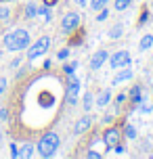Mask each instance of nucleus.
Listing matches in <instances>:
<instances>
[{
  "label": "nucleus",
  "mask_w": 153,
  "mask_h": 159,
  "mask_svg": "<svg viewBox=\"0 0 153 159\" xmlns=\"http://www.w3.org/2000/svg\"><path fill=\"white\" fill-rule=\"evenodd\" d=\"M44 2H46V4H49V7H50V4H55L57 0H44Z\"/></svg>",
  "instance_id": "obj_29"
},
{
  "label": "nucleus",
  "mask_w": 153,
  "mask_h": 159,
  "mask_svg": "<svg viewBox=\"0 0 153 159\" xmlns=\"http://www.w3.org/2000/svg\"><path fill=\"white\" fill-rule=\"evenodd\" d=\"M105 61H107V50H97L90 57V69H99Z\"/></svg>",
  "instance_id": "obj_8"
},
{
  "label": "nucleus",
  "mask_w": 153,
  "mask_h": 159,
  "mask_svg": "<svg viewBox=\"0 0 153 159\" xmlns=\"http://www.w3.org/2000/svg\"><path fill=\"white\" fill-rule=\"evenodd\" d=\"M151 44H153V36H151V34H147V36H143V38H141L138 48H141V50H147V48H151Z\"/></svg>",
  "instance_id": "obj_13"
},
{
  "label": "nucleus",
  "mask_w": 153,
  "mask_h": 159,
  "mask_svg": "<svg viewBox=\"0 0 153 159\" xmlns=\"http://www.w3.org/2000/svg\"><path fill=\"white\" fill-rule=\"evenodd\" d=\"M120 140H122V132L118 128H109L103 134V143L107 149H115V144H120Z\"/></svg>",
  "instance_id": "obj_5"
},
{
  "label": "nucleus",
  "mask_w": 153,
  "mask_h": 159,
  "mask_svg": "<svg viewBox=\"0 0 153 159\" xmlns=\"http://www.w3.org/2000/svg\"><path fill=\"white\" fill-rule=\"evenodd\" d=\"M27 44H30V34H27V30H13V32H8L7 36H4V48L7 50H13V52H19V50H23V48H27Z\"/></svg>",
  "instance_id": "obj_1"
},
{
  "label": "nucleus",
  "mask_w": 153,
  "mask_h": 159,
  "mask_svg": "<svg viewBox=\"0 0 153 159\" xmlns=\"http://www.w3.org/2000/svg\"><path fill=\"white\" fill-rule=\"evenodd\" d=\"M132 80V71H130L128 67H124V69H120V73L113 78V84H124V82H130Z\"/></svg>",
  "instance_id": "obj_10"
},
{
  "label": "nucleus",
  "mask_w": 153,
  "mask_h": 159,
  "mask_svg": "<svg viewBox=\"0 0 153 159\" xmlns=\"http://www.w3.org/2000/svg\"><path fill=\"white\" fill-rule=\"evenodd\" d=\"M78 2H84V0H78Z\"/></svg>",
  "instance_id": "obj_32"
},
{
  "label": "nucleus",
  "mask_w": 153,
  "mask_h": 159,
  "mask_svg": "<svg viewBox=\"0 0 153 159\" xmlns=\"http://www.w3.org/2000/svg\"><path fill=\"white\" fill-rule=\"evenodd\" d=\"M126 138H137V128L134 126H126Z\"/></svg>",
  "instance_id": "obj_19"
},
{
  "label": "nucleus",
  "mask_w": 153,
  "mask_h": 159,
  "mask_svg": "<svg viewBox=\"0 0 153 159\" xmlns=\"http://www.w3.org/2000/svg\"><path fill=\"white\" fill-rule=\"evenodd\" d=\"M78 25H80V15H78V13H67V15L63 17V21H61V27H63L65 34L76 32Z\"/></svg>",
  "instance_id": "obj_4"
},
{
  "label": "nucleus",
  "mask_w": 153,
  "mask_h": 159,
  "mask_svg": "<svg viewBox=\"0 0 153 159\" xmlns=\"http://www.w3.org/2000/svg\"><path fill=\"white\" fill-rule=\"evenodd\" d=\"M109 98H111V92H109V90H103V92L99 94V98H97V105L99 107H105V105L109 103Z\"/></svg>",
  "instance_id": "obj_12"
},
{
  "label": "nucleus",
  "mask_w": 153,
  "mask_h": 159,
  "mask_svg": "<svg viewBox=\"0 0 153 159\" xmlns=\"http://www.w3.org/2000/svg\"><path fill=\"white\" fill-rule=\"evenodd\" d=\"M0 2H7V0H0Z\"/></svg>",
  "instance_id": "obj_31"
},
{
  "label": "nucleus",
  "mask_w": 153,
  "mask_h": 159,
  "mask_svg": "<svg viewBox=\"0 0 153 159\" xmlns=\"http://www.w3.org/2000/svg\"><path fill=\"white\" fill-rule=\"evenodd\" d=\"M11 19V11L8 8H0V21H8Z\"/></svg>",
  "instance_id": "obj_21"
},
{
  "label": "nucleus",
  "mask_w": 153,
  "mask_h": 159,
  "mask_svg": "<svg viewBox=\"0 0 153 159\" xmlns=\"http://www.w3.org/2000/svg\"><path fill=\"white\" fill-rule=\"evenodd\" d=\"M76 71V63H69V65H65V73H73Z\"/></svg>",
  "instance_id": "obj_23"
},
{
  "label": "nucleus",
  "mask_w": 153,
  "mask_h": 159,
  "mask_svg": "<svg viewBox=\"0 0 153 159\" xmlns=\"http://www.w3.org/2000/svg\"><path fill=\"white\" fill-rule=\"evenodd\" d=\"M38 153H40V157H53L55 151L59 149V136L55 132H46V134L40 138V143H38Z\"/></svg>",
  "instance_id": "obj_2"
},
{
  "label": "nucleus",
  "mask_w": 153,
  "mask_h": 159,
  "mask_svg": "<svg viewBox=\"0 0 153 159\" xmlns=\"http://www.w3.org/2000/svg\"><path fill=\"white\" fill-rule=\"evenodd\" d=\"M107 15H109V11L103 7L101 11H99V15H97V21H105V19H107Z\"/></svg>",
  "instance_id": "obj_22"
},
{
  "label": "nucleus",
  "mask_w": 153,
  "mask_h": 159,
  "mask_svg": "<svg viewBox=\"0 0 153 159\" xmlns=\"http://www.w3.org/2000/svg\"><path fill=\"white\" fill-rule=\"evenodd\" d=\"M88 157H92V159H97V157H101L97 151H88Z\"/></svg>",
  "instance_id": "obj_27"
},
{
  "label": "nucleus",
  "mask_w": 153,
  "mask_h": 159,
  "mask_svg": "<svg viewBox=\"0 0 153 159\" xmlns=\"http://www.w3.org/2000/svg\"><path fill=\"white\" fill-rule=\"evenodd\" d=\"M4 90H7V80H4V78H0V94H2Z\"/></svg>",
  "instance_id": "obj_25"
},
{
  "label": "nucleus",
  "mask_w": 153,
  "mask_h": 159,
  "mask_svg": "<svg viewBox=\"0 0 153 159\" xmlns=\"http://www.w3.org/2000/svg\"><path fill=\"white\" fill-rule=\"evenodd\" d=\"M36 15H38V7H36V4H27V7H25V17L32 19V17H36Z\"/></svg>",
  "instance_id": "obj_15"
},
{
  "label": "nucleus",
  "mask_w": 153,
  "mask_h": 159,
  "mask_svg": "<svg viewBox=\"0 0 153 159\" xmlns=\"http://www.w3.org/2000/svg\"><path fill=\"white\" fill-rule=\"evenodd\" d=\"M130 101H132V103H141V101H143V88L141 86H134L130 90Z\"/></svg>",
  "instance_id": "obj_11"
},
{
  "label": "nucleus",
  "mask_w": 153,
  "mask_h": 159,
  "mask_svg": "<svg viewBox=\"0 0 153 159\" xmlns=\"http://www.w3.org/2000/svg\"><path fill=\"white\" fill-rule=\"evenodd\" d=\"M0 143H2V132H0Z\"/></svg>",
  "instance_id": "obj_30"
},
{
  "label": "nucleus",
  "mask_w": 153,
  "mask_h": 159,
  "mask_svg": "<svg viewBox=\"0 0 153 159\" xmlns=\"http://www.w3.org/2000/svg\"><path fill=\"white\" fill-rule=\"evenodd\" d=\"M113 2H115V8L118 11H126L130 7V0H113Z\"/></svg>",
  "instance_id": "obj_18"
},
{
  "label": "nucleus",
  "mask_w": 153,
  "mask_h": 159,
  "mask_svg": "<svg viewBox=\"0 0 153 159\" xmlns=\"http://www.w3.org/2000/svg\"><path fill=\"white\" fill-rule=\"evenodd\" d=\"M130 65V52L128 50H118L115 55L111 57V67L113 69H124Z\"/></svg>",
  "instance_id": "obj_6"
},
{
  "label": "nucleus",
  "mask_w": 153,
  "mask_h": 159,
  "mask_svg": "<svg viewBox=\"0 0 153 159\" xmlns=\"http://www.w3.org/2000/svg\"><path fill=\"white\" fill-rule=\"evenodd\" d=\"M50 46V38H46V36H42V38H38L36 42L32 44V48L27 50V59L30 61H34V59H38V57H42L46 50H49Z\"/></svg>",
  "instance_id": "obj_3"
},
{
  "label": "nucleus",
  "mask_w": 153,
  "mask_h": 159,
  "mask_svg": "<svg viewBox=\"0 0 153 159\" xmlns=\"http://www.w3.org/2000/svg\"><path fill=\"white\" fill-rule=\"evenodd\" d=\"M11 157H19V149L15 144H11Z\"/></svg>",
  "instance_id": "obj_24"
},
{
  "label": "nucleus",
  "mask_w": 153,
  "mask_h": 159,
  "mask_svg": "<svg viewBox=\"0 0 153 159\" xmlns=\"http://www.w3.org/2000/svg\"><path fill=\"white\" fill-rule=\"evenodd\" d=\"M122 34H124V27H122V25H115L111 32H109V38H111V40H118Z\"/></svg>",
  "instance_id": "obj_16"
},
{
  "label": "nucleus",
  "mask_w": 153,
  "mask_h": 159,
  "mask_svg": "<svg viewBox=\"0 0 153 159\" xmlns=\"http://www.w3.org/2000/svg\"><path fill=\"white\" fill-rule=\"evenodd\" d=\"M103 7H107V0H90V8L92 11H101Z\"/></svg>",
  "instance_id": "obj_17"
},
{
  "label": "nucleus",
  "mask_w": 153,
  "mask_h": 159,
  "mask_svg": "<svg viewBox=\"0 0 153 159\" xmlns=\"http://www.w3.org/2000/svg\"><path fill=\"white\" fill-rule=\"evenodd\" d=\"M90 124H92V119H90V115H84V117H82L80 121L76 124V128H73V132H76V134H82V132H86V130L90 128Z\"/></svg>",
  "instance_id": "obj_9"
},
{
  "label": "nucleus",
  "mask_w": 153,
  "mask_h": 159,
  "mask_svg": "<svg viewBox=\"0 0 153 159\" xmlns=\"http://www.w3.org/2000/svg\"><path fill=\"white\" fill-rule=\"evenodd\" d=\"M78 92H80V82L73 78L69 80V86H67V103L69 105H76L78 101Z\"/></svg>",
  "instance_id": "obj_7"
},
{
  "label": "nucleus",
  "mask_w": 153,
  "mask_h": 159,
  "mask_svg": "<svg viewBox=\"0 0 153 159\" xmlns=\"http://www.w3.org/2000/svg\"><path fill=\"white\" fill-rule=\"evenodd\" d=\"M151 80H153V73H151Z\"/></svg>",
  "instance_id": "obj_33"
},
{
  "label": "nucleus",
  "mask_w": 153,
  "mask_h": 159,
  "mask_svg": "<svg viewBox=\"0 0 153 159\" xmlns=\"http://www.w3.org/2000/svg\"><path fill=\"white\" fill-rule=\"evenodd\" d=\"M8 115H7V109H0V119H7Z\"/></svg>",
  "instance_id": "obj_28"
},
{
  "label": "nucleus",
  "mask_w": 153,
  "mask_h": 159,
  "mask_svg": "<svg viewBox=\"0 0 153 159\" xmlns=\"http://www.w3.org/2000/svg\"><path fill=\"white\" fill-rule=\"evenodd\" d=\"M90 107H92V94H86L84 96V109H86V111H90Z\"/></svg>",
  "instance_id": "obj_20"
},
{
  "label": "nucleus",
  "mask_w": 153,
  "mask_h": 159,
  "mask_svg": "<svg viewBox=\"0 0 153 159\" xmlns=\"http://www.w3.org/2000/svg\"><path fill=\"white\" fill-rule=\"evenodd\" d=\"M67 55H69V50H67V48H63V50L59 52V59H67Z\"/></svg>",
  "instance_id": "obj_26"
},
{
  "label": "nucleus",
  "mask_w": 153,
  "mask_h": 159,
  "mask_svg": "<svg viewBox=\"0 0 153 159\" xmlns=\"http://www.w3.org/2000/svg\"><path fill=\"white\" fill-rule=\"evenodd\" d=\"M34 155V144H23V149H21V151H19V157H32Z\"/></svg>",
  "instance_id": "obj_14"
}]
</instances>
